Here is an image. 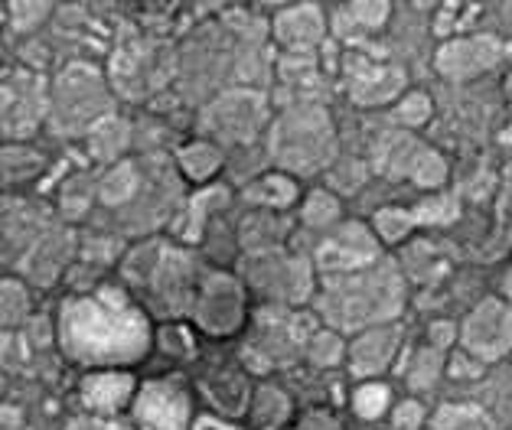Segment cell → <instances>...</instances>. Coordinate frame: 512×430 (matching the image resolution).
Here are the masks:
<instances>
[{"label":"cell","mask_w":512,"mask_h":430,"mask_svg":"<svg viewBox=\"0 0 512 430\" xmlns=\"http://www.w3.org/2000/svg\"><path fill=\"white\" fill-rule=\"evenodd\" d=\"M59 339L82 365H128L151 343L144 313L124 297H72L59 313Z\"/></svg>","instance_id":"1"},{"label":"cell","mask_w":512,"mask_h":430,"mask_svg":"<svg viewBox=\"0 0 512 430\" xmlns=\"http://www.w3.org/2000/svg\"><path fill=\"white\" fill-rule=\"evenodd\" d=\"M134 417L147 430H186L190 398L177 382H147L134 398Z\"/></svg>","instance_id":"2"},{"label":"cell","mask_w":512,"mask_h":430,"mask_svg":"<svg viewBox=\"0 0 512 430\" xmlns=\"http://www.w3.org/2000/svg\"><path fill=\"white\" fill-rule=\"evenodd\" d=\"M134 395V378L121 369H98L92 375H85L82 382V401L89 404L92 411L111 414L124 408Z\"/></svg>","instance_id":"3"},{"label":"cell","mask_w":512,"mask_h":430,"mask_svg":"<svg viewBox=\"0 0 512 430\" xmlns=\"http://www.w3.org/2000/svg\"><path fill=\"white\" fill-rule=\"evenodd\" d=\"M385 401H389V391L382 385H366V388H359V395H356V411L362 417H376L385 408Z\"/></svg>","instance_id":"4"},{"label":"cell","mask_w":512,"mask_h":430,"mask_svg":"<svg viewBox=\"0 0 512 430\" xmlns=\"http://www.w3.org/2000/svg\"><path fill=\"white\" fill-rule=\"evenodd\" d=\"M199 430H229V427H216V424H203Z\"/></svg>","instance_id":"5"}]
</instances>
